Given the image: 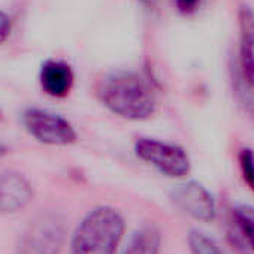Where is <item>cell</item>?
Here are the masks:
<instances>
[{
  "label": "cell",
  "instance_id": "cell-9",
  "mask_svg": "<svg viewBox=\"0 0 254 254\" xmlns=\"http://www.w3.org/2000/svg\"><path fill=\"white\" fill-rule=\"evenodd\" d=\"M39 82L42 90L51 97H66L75 84V73L69 63L63 60H45L39 70Z\"/></svg>",
  "mask_w": 254,
  "mask_h": 254
},
{
  "label": "cell",
  "instance_id": "cell-1",
  "mask_svg": "<svg viewBox=\"0 0 254 254\" xmlns=\"http://www.w3.org/2000/svg\"><path fill=\"white\" fill-rule=\"evenodd\" d=\"M96 94L109 112L129 121L148 120L157 109L154 84L148 75L138 70L103 75L96 85Z\"/></svg>",
  "mask_w": 254,
  "mask_h": 254
},
{
  "label": "cell",
  "instance_id": "cell-11",
  "mask_svg": "<svg viewBox=\"0 0 254 254\" xmlns=\"http://www.w3.org/2000/svg\"><path fill=\"white\" fill-rule=\"evenodd\" d=\"M233 226L245 247L254 251V208L250 205H238L232 211Z\"/></svg>",
  "mask_w": 254,
  "mask_h": 254
},
{
  "label": "cell",
  "instance_id": "cell-6",
  "mask_svg": "<svg viewBox=\"0 0 254 254\" xmlns=\"http://www.w3.org/2000/svg\"><path fill=\"white\" fill-rule=\"evenodd\" d=\"M174 205L191 218L209 223L217 215V203L212 193L197 181H189L177 186L171 191Z\"/></svg>",
  "mask_w": 254,
  "mask_h": 254
},
{
  "label": "cell",
  "instance_id": "cell-4",
  "mask_svg": "<svg viewBox=\"0 0 254 254\" xmlns=\"http://www.w3.org/2000/svg\"><path fill=\"white\" fill-rule=\"evenodd\" d=\"M133 150L139 160L168 178H183L191 169L187 151L178 144L156 138H139Z\"/></svg>",
  "mask_w": 254,
  "mask_h": 254
},
{
  "label": "cell",
  "instance_id": "cell-15",
  "mask_svg": "<svg viewBox=\"0 0 254 254\" xmlns=\"http://www.w3.org/2000/svg\"><path fill=\"white\" fill-rule=\"evenodd\" d=\"M11 30H12V21H11V17L0 11V44H3L9 35H11Z\"/></svg>",
  "mask_w": 254,
  "mask_h": 254
},
{
  "label": "cell",
  "instance_id": "cell-13",
  "mask_svg": "<svg viewBox=\"0 0 254 254\" xmlns=\"http://www.w3.org/2000/svg\"><path fill=\"white\" fill-rule=\"evenodd\" d=\"M239 169L245 184L254 191V153L250 148H242L238 154Z\"/></svg>",
  "mask_w": 254,
  "mask_h": 254
},
{
  "label": "cell",
  "instance_id": "cell-3",
  "mask_svg": "<svg viewBox=\"0 0 254 254\" xmlns=\"http://www.w3.org/2000/svg\"><path fill=\"white\" fill-rule=\"evenodd\" d=\"M67 233L64 215L45 211L35 215L17 239L15 254H60Z\"/></svg>",
  "mask_w": 254,
  "mask_h": 254
},
{
  "label": "cell",
  "instance_id": "cell-12",
  "mask_svg": "<svg viewBox=\"0 0 254 254\" xmlns=\"http://www.w3.org/2000/svg\"><path fill=\"white\" fill-rule=\"evenodd\" d=\"M187 242L191 254H224L215 239L202 230H191L189 233Z\"/></svg>",
  "mask_w": 254,
  "mask_h": 254
},
{
  "label": "cell",
  "instance_id": "cell-5",
  "mask_svg": "<svg viewBox=\"0 0 254 254\" xmlns=\"http://www.w3.org/2000/svg\"><path fill=\"white\" fill-rule=\"evenodd\" d=\"M23 124L30 136L45 145L66 147L76 141V130L70 121L47 109H27L23 114Z\"/></svg>",
  "mask_w": 254,
  "mask_h": 254
},
{
  "label": "cell",
  "instance_id": "cell-16",
  "mask_svg": "<svg viewBox=\"0 0 254 254\" xmlns=\"http://www.w3.org/2000/svg\"><path fill=\"white\" fill-rule=\"evenodd\" d=\"M0 118H2V112H0Z\"/></svg>",
  "mask_w": 254,
  "mask_h": 254
},
{
  "label": "cell",
  "instance_id": "cell-7",
  "mask_svg": "<svg viewBox=\"0 0 254 254\" xmlns=\"http://www.w3.org/2000/svg\"><path fill=\"white\" fill-rule=\"evenodd\" d=\"M238 59L233 63L245 84L254 90V11L247 5L238 11Z\"/></svg>",
  "mask_w": 254,
  "mask_h": 254
},
{
  "label": "cell",
  "instance_id": "cell-10",
  "mask_svg": "<svg viewBox=\"0 0 254 254\" xmlns=\"http://www.w3.org/2000/svg\"><path fill=\"white\" fill-rule=\"evenodd\" d=\"M162 247V235L160 230L147 224L138 229L123 248L121 254H159Z\"/></svg>",
  "mask_w": 254,
  "mask_h": 254
},
{
  "label": "cell",
  "instance_id": "cell-8",
  "mask_svg": "<svg viewBox=\"0 0 254 254\" xmlns=\"http://www.w3.org/2000/svg\"><path fill=\"white\" fill-rule=\"evenodd\" d=\"M33 199V187L15 171H0V214H15Z\"/></svg>",
  "mask_w": 254,
  "mask_h": 254
},
{
  "label": "cell",
  "instance_id": "cell-2",
  "mask_svg": "<svg viewBox=\"0 0 254 254\" xmlns=\"http://www.w3.org/2000/svg\"><path fill=\"white\" fill-rule=\"evenodd\" d=\"M124 227V218L115 208L96 206L78 224L70 254H117Z\"/></svg>",
  "mask_w": 254,
  "mask_h": 254
},
{
  "label": "cell",
  "instance_id": "cell-14",
  "mask_svg": "<svg viewBox=\"0 0 254 254\" xmlns=\"http://www.w3.org/2000/svg\"><path fill=\"white\" fill-rule=\"evenodd\" d=\"M202 3V0H175V6L180 14L183 15H191L194 14Z\"/></svg>",
  "mask_w": 254,
  "mask_h": 254
}]
</instances>
